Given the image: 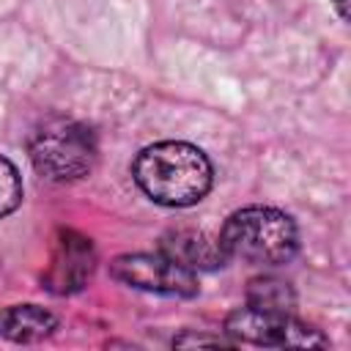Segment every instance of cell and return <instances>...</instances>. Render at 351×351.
<instances>
[{"instance_id": "6da1fadb", "label": "cell", "mask_w": 351, "mask_h": 351, "mask_svg": "<svg viewBox=\"0 0 351 351\" xmlns=\"http://www.w3.org/2000/svg\"><path fill=\"white\" fill-rule=\"evenodd\" d=\"M132 176L154 203L184 208L200 203L208 195L214 170L208 156L197 145L165 140L137 154Z\"/></svg>"}, {"instance_id": "7a4b0ae2", "label": "cell", "mask_w": 351, "mask_h": 351, "mask_svg": "<svg viewBox=\"0 0 351 351\" xmlns=\"http://www.w3.org/2000/svg\"><path fill=\"white\" fill-rule=\"evenodd\" d=\"M225 258H239L258 266H280L291 261L299 250L296 222L271 206H247L233 211L219 236Z\"/></svg>"}, {"instance_id": "3957f363", "label": "cell", "mask_w": 351, "mask_h": 351, "mask_svg": "<svg viewBox=\"0 0 351 351\" xmlns=\"http://www.w3.org/2000/svg\"><path fill=\"white\" fill-rule=\"evenodd\" d=\"M27 154L36 173L52 184L85 178L99 156L93 132L74 118H47L27 140Z\"/></svg>"}, {"instance_id": "277c9868", "label": "cell", "mask_w": 351, "mask_h": 351, "mask_svg": "<svg viewBox=\"0 0 351 351\" xmlns=\"http://www.w3.org/2000/svg\"><path fill=\"white\" fill-rule=\"evenodd\" d=\"M225 332L239 343L274 346V348H324L329 340L282 310L239 307L225 318Z\"/></svg>"}, {"instance_id": "5b68a950", "label": "cell", "mask_w": 351, "mask_h": 351, "mask_svg": "<svg viewBox=\"0 0 351 351\" xmlns=\"http://www.w3.org/2000/svg\"><path fill=\"white\" fill-rule=\"evenodd\" d=\"M110 274L137 291L162 293V296H195L200 291L197 274L181 266L165 252H126L110 263Z\"/></svg>"}, {"instance_id": "8992f818", "label": "cell", "mask_w": 351, "mask_h": 351, "mask_svg": "<svg viewBox=\"0 0 351 351\" xmlns=\"http://www.w3.org/2000/svg\"><path fill=\"white\" fill-rule=\"evenodd\" d=\"M93 269H96V250H93L90 239L71 228H60L52 239L49 263L44 271L47 291H52L58 296L77 293L85 288Z\"/></svg>"}, {"instance_id": "52a82bcc", "label": "cell", "mask_w": 351, "mask_h": 351, "mask_svg": "<svg viewBox=\"0 0 351 351\" xmlns=\"http://www.w3.org/2000/svg\"><path fill=\"white\" fill-rule=\"evenodd\" d=\"M159 252L176 258L181 266L197 271V269H217L225 261V252L217 239H208L203 230L195 228H178L162 236Z\"/></svg>"}, {"instance_id": "ba28073f", "label": "cell", "mask_w": 351, "mask_h": 351, "mask_svg": "<svg viewBox=\"0 0 351 351\" xmlns=\"http://www.w3.org/2000/svg\"><path fill=\"white\" fill-rule=\"evenodd\" d=\"M58 329V318L38 304H11L0 310V337L11 343H38Z\"/></svg>"}, {"instance_id": "9c48e42d", "label": "cell", "mask_w": 351, "mask_h": 351, "mask_svg": "<svg viewBox=\"0 0 351 351\" xmlns=\"http://www.w3.org/2000/svg\"><path fill=\"white\" fill-rule=\"evenodd\" d=\"M247 304L250 307H261V310H282L291 313L296 304V293L285 280L277 277H255L250 280L247 288Z\"/></svg>"}, {"instance_id": "30bf717a", "label": "cell", "mask_w": 351, "mask_h": 351, "mask_svg": "<svg viewBox=\"0 0 351 351\" xmlns=\"http://www.w3.org/2000/svg\"><path fill=\"white\" fill-rule=\"evenodd\" d=\"M22 203V178L11 159L0 156V219Z\"/></svg>"}, {"instance_id": "8fae6325", "label": "cell", "mask_w": 351, "mask_h": 351, "mask_svg": "<svg viewBox=\"0 0 351 351\" xmlns=\"http://www.w3.org/2000/svg\"><path fill=\"white\" fill-rule=\"evenodd\" d=\"M173 346L184 348V346H230V343H228V340H222V337H206V335L184 332V335H178V337L173 340Z\"/></svg>"}, {"instance_id": "7c38bea8", "label": "cell", "mask_w": 351, "mask_h": 351, "mask_svg": "<svg viewBox=\"0 0 351 351\" xmlns=\"http://www.w3.org/2000/svg\"><path fill=\"white\" fill-rule=\"evenodd\" d=\"M332 3H335V8H337L340 19H346V16H348V0H332Z\"/></svg>"}]
</instances>
